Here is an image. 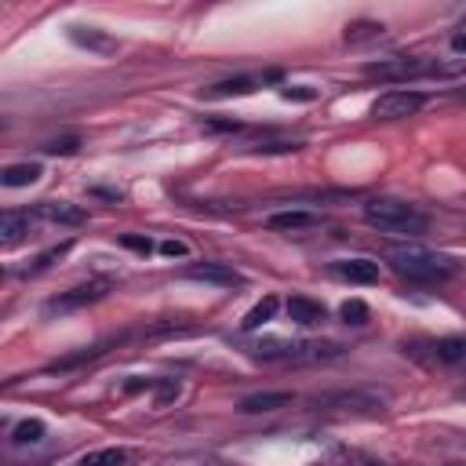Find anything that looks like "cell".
I'll return each mask as SVG.
<instances>
[{"instance_id":"cell-1","label":"cell","mask_w":466,"mask_h":466,"mask_svg":"<svg viewBox=\"0 0 466 466\" xmlns=\"http://www.w3.org/2000/svg\"><path fill=\"white\" fill-rule=\"evenodd\" d=\"M390 266L397 277L412 280V284H444L459 273V263L444 252L423 248V245H401L390 252Z\"/></svg>"},{"instance_id":"cell-2","label":"cell","mask_w":466,"mask_h":466,"mask_svg":"<svg viewBox=\"0 0 466 466\" xmlns=\"http://www.w3.org/2000/svg\"><path fill=\"white\" fill-rule=\"evenodd\" d=\"M365 222L379 233H390V237H423V233L430 229V219L404 204V201H393V197H375L365 204Z\"/></svg>"},{"instance_id":"cell-3","label":"cell","mask_w":466,"mask_h":466,"mask_svg":"<svg viewBox=\"0 0 466 466\" xmlns=\"http://www.w3.org/2000/svg\"><path fill=\"white\" fill-rule=\"evenodd\" d=\"M466 66V58L459 63H437V58H408V55H397V58H379V63H368L365 66V77L372 81H416V77H452Z\"/></svg>"},{"instance_id":"cell-4","label":"cell","mask_w":466,"mask_h":466,"mask_svg":"<svg viewBox=\"0 0 466 466\" xmlns=\"http://www.w3.org/2000/svg\"><path fill=\"white\" fill-rule=\"evenodd\" d=\"M252 358L259 361H332L342 354L339 342H288V339H259L248 346Z\"/></svg>"},{"instance_id":"cell-5","label":"cell","mask_w":466,"mask_h":466,"mask_svg":"<svg viewBox=\"0 0 466 466\" xmlns=\"http://www.w3.org/2000/svg\"><path fill=\"white\" fill-rule=\"evenodd\" d=\"M404 354H412L427 368H452L466 361V339L462 335H444V339H416L404 342Z\"/></svg>"},{"instance_id":"cell-6","label":"cell","mask_w":466,"mask_h":466,"mask_svg":"<svg viewBox=\"0 0 466 466\" xmlns=\"http://www.w3.org/2000/svg\"><path fill=\"white\" fill-rule=\"evenodd\" d=\"M317 408L339 412V416H375L386 408V393L383 390H339V393L321 397Z\"/></svg>"},{"instance_id":"cell-7","label":"cell","mask_w":466,"mask_h":466,"mask_svg":"<svg viewBox=\"0 0 466 466\" xmlns=\"http://www.w3.org/2000/svg\"><path fill=\"white\" fill-rule=\"evenodd\" d=\"M109 288H113V280H109V277H95V280H88V284H77V288L63 291V296L47 299V303H44V317L70 314V310H84V306H91V303L106 299V296H109Z\"/></svg>"},{"instance_id":"cell-8","label":"cell","mask_w":466,"mask_h":466,"mask_svg":"<svg viewBox=\"0 0 466 466\" xmlns=\"http://www.w3.org/2000/svg\"><path fill=\"white\" fill-rule=\"evenodd\" d=\"M427 106V95L423 91H412V88H393V91H383L375 102H372V121H404Z\"/></svg>"},{"instance_id":"cell-9","label":"cell","mask_w":466,"mask_h":466,"mask_svg":"<svg viewBox=\"0 0 466 466\" xmlns=\"http://www.w3.org/2000/svg\"><path fill=\"white\" fill-rule=\"evenodd\" d=\"M40 211H4L0 219V245L4 248H15L19 241H26V233L37 226Z\"/></svg>"},{"instance_id":"cell-10","label":"cell","mask_w":466,"mask_h":466,"mask_svg":"<svg viewBox=\"0 0 466 466\" xmlns=\"http://www.w3.org/2000/svg\"><path fill=\"white\" fill-rule=\"evenodd\" d=\"M186 277L190 280H204V284H219V288H237L245 280L237 270L226 266V263H197V266L186 270Z\"/></svg>"},{"instance_id":"cell-11","label":"cell","mask_w":466,"mask_h":466,"mask_svg":"<svg viewBox=\"0 0 466 466\" xmlns=\"http://www.w3.org/2000/svg\"><path fill=\"white\" fill-rule=\"evenodd\" d=\"M332 273L350 280V284H375L379 280V263L375 259H339L332 266Z\"/></svg>"},{"instance_id":"cell-12","label":"cell","mask_w":466,"mask_h":466,"mask_svg":"<svg viewBox=\"0 0 466 466\" xmlns=\"http://www.w3.org/2000/svg\"><path fill=\"white\" fill-rule=\"evenodd\" d=\"M321 222V215L314 211H273L266 219V229L273 233H303V229H314Z\"/></svg>"},{"instance_id":"cell-13","label":"cell","mask_w":466,"mask_h":466,"mask_svg":"<svg viewBox=\"0 0 466 466\" xmlns=\"http://www.w3.org/2000/svg\"><path fill=\"white\" fill-rule=\"evenodd\" d=\"M284 310H288L291 321L303 324V328H314V324H321V321L328 317V310H324L317 299H306V296H291Z\"/></svg>"},{"instance_id":"cell-14","label":"cell","mask_w":466,"mask_h":466,"mask_svg":"<svg viewBox=\"0 0 466 466\" xmlns=\"http://www.w3.org/2000/svg\"><path fill=\"white\" fill-rule=\"evenodd\" d=\"M37 211H40V219L58 222V226H84L88 222V215L77 204H66V201H44Z\"/></svg>"},{"instance_id":"cell-15","label":"cell","mask_w":466,"mask_h":466,"mask_svg":"<svg viewBox=\"0 0 466 466\" xmlns=\"http://www.w3.org/2000/svg\"><path fill=\"white\" fill-rule=\"evenodd\" d=\"M40 164L37 160H22V164H8L4 171H0V183H4L8 190H19V186H33L40 179Z\"/></svg>"},{"instance_id":"cell-16","label":"cell","mask_w":466,"mask_h":466,"mask_svg":"<svg viewBox=\"0 0 466 466\" xmlns=\"http://www.w3.org/2000/svg\"><path fill=\"white\" fill-rule=\"evenodd\" d=\"M291 404V393L288 390H277V393H252L241 401V412L245 416H259V412H277V408H288Z\"/></svg>"},{"instance_id":"cell-17","label":"cell","mask_w":466,"mask_h":466,"mask_svg":"<svg viewBox=\"0 0 466 466\" xmlns=\"http://www.w3.org/2000/svg\"><path fill=\"white\" fill-rule=\"evenodd\" d=\"M255 88H259V77H229L204 88V99H237V95H252Z\"/></svg>"},{"instance_id":"cell-18","label":"cell","mask_w":466,"mask_h":466,"mask_svg":"<svg viewBox=\"0 0 466 466\" xmlns=\"http://www.w3.org/2000/svg\"><path fill=\"white\" fill-rule=\"evenodd\" d=\"M73 252V241H63V245H51L47 252H40L30 266H22V270H15V277H37V273H44V270H51L58 259H66Z\"/></svg>"},{"instance_id":"cell-19","label":"cell","mask_w":466,"mask_h":466,"mask_svg":"<svg viewBox=\"0 0 466 466\" xmlns=\"http://www.w3.org/2000/svg\"><path fill=\"white\" fill-rule=\"evenodd\" d=\"M277 306H280V303H277V296H266V299H259V303H255V306H252V310L245 314L241 328H245V332H255V328H263L266 321H273Z\"/></svg>"},{"instance_id":"cell-20","label":"cell","mask_w":466,"mask_h":466,"mask_svg":"<svg viewBox=\"0 0 466 466\" xmlns=\"http://www.w3.org/2000/svg\"><path fill=\"white\" fill-rule=\"evenodd\" d=\"M125 462H128L125 448H95V452L81 455L73 466H125Z\"/></svg>"},{"instance_id":"cell-21","label":"cell","mask_w":466,"mask_h":466,"mask_svg":"<svg viewBox=\"0 0 466 466\" xmlns=\"http://www.w3.org/2000/svg\"><path fill=\"white\" fill-rule=\"evenodd\" d=\"M44 434H47V427H44L40 419H22V423L12 430V444H15V448L40 444V441H44Z\"/></svg>"},{"instance_id":"cell-22","label":"cell","mask_w":466,"mask_h":466,"mask_svg":"<svg viewBox=\"0 0 466 466\" xmlns=\"http://www.w3.org/2000/svg\"><path fill=\"white\" fill-rule=\"evenodd\" d=\"M70 37H73V44L91 47V51H113V47H116L109 37H102V33H99V30H91V26H73V30H70Z\"/></svg>"},{"instance_id":"cell-23","label":"cell","mask_w":466,"mask_h":466,"mask_svg":"<svg viewBox=\"0 0 466 466\" xmlns=\"http://www.w3.org/2000/svg\"><path fill=\"white\" fill-rule=\"evenodd\" d=\"M379 37H383V26H379V22H354V26H346V44L379 40Z\"/></svg>"},{"instance_id":"cell-24","label":"cell","mask_w":466,"mask_h":466,"mask_svg":"<svg viewBox=\"0 0 466 466\" xmlns=\"http://www.w3.org/2000/svg\"><path fill=\"white\" fill-rule=\"evenodd\" d=\"M339 317H342L346 324H354V328H361V324H368V306H365L361 299H346V303L339 306Z\"/></svg>"},{"instance_id":"cell-25","label":"cell","mask_w":466,"mask_h":466,"mask_svg":"<svg viewBox=\"0 0 466 466\" xmlns=\"http://www.w3.org/2000/svg\"><path fill=\"white\" fill-rule=\"evenodd\" d=\"M77 146H81V139H77V135H66V139H55V142H47V146H44V153L70 157V153H77Z\"/></svg>"},{"instance_id":"cell-26","label":"cell","mask_w":466,"mask_h":466,"mask_svg":"<svg viewBox=\"0 0 466 466\" xmlns=\"http://www.w3.org/2000/svg\"><path fill=\"white\" fill-rule=\"evenodd\" d=\"M121 245L132 248V252H139V255H150V252H153V241H150V237H135V233H125Z\"/></svg>"},{"instance_id":"cell-27","label":"cell","mask_w":466,"mask_h":466,"mask_svg":"<svg viewBox=\"0 0 466 466\" xmlns=\"http://www.w3.org/2000/svg\"><path fill=\"white\" fill-rule=\"evenodd\" d=\"M175 397H179V383H175V379L157 383V404H160V408H164L168 401H175Z\"/></svg>"},{"instance_id":"cell-28","label":"cell","mask_w":466,"mask_h":466,"mask_svg":"<svg viewBox=\"0 0 466 466\" xmlns=\"http://www.w3.org/2000/svg\"><path fill=\"white\" fill-rule=\"evenodd\" d=\"M204 132H211V135H222V132H241V121H204Z\"/></svg>"},{"instance_id":"cell-29","label":"cell","mask_w":466,"mask_h":466,"mask_svg":"<svg viewBox=\"0 0 466 466\" xmlns=\"http://www.w3.org/2000/svg\"><path fill=\"white\" fill-rule=\"evenodd\" d=\"M157 252H160V255H168V259H179V255H186L190 248H186L183 241H160V245H157Z\"/></svg>"},{"instance_id":"cell-30","label":"cell","mask_w":466,"mask_h":466,"mask_svg":"<svg viewBox=\"0 0 466 466\" xmlns=\"http://www.w3.org/2000/svg\"><path fill=\"white\" fill-rule=\"evenodd\" d=\"M280 95H284L288 102H291V99H299V102H306V99H314V91H310V88H284Z\"/></svg>"},{"instance_id":"cell-31","label":"cell","mask_w":466,"mask_h":466,"mask_svg":"<svg viewBox=\"0 0 466 466\" xmlns=\"http://www.w3.org/2000/svg\"><path fill=\"white\" fill-rule=\"evenodd\" d=\"M91 194H95V197H102V201H125V194H121V190H106V186H95Z\"/></svg>"},{"instance_id":"cell-32","label":"cell","mask_w":466,"mask_h":466,"mask_svg":"<svg viewBox=\"0 0 466 466\" xmlns=\"http://www.w3.org/2000/svg\"><path fill=\"white\" fill-rule=\"evenodd\" d=\"M452 51H455V55H466V30L452 37Z\"/></svg>"},{"instance_id":"cell-33","label":"cell","mask_w":466,"mask_h":466,"mask_svg":"<svg viewBox=\"0 0 466 466\" xmlns=\"http://www.w3.org/2000/svg\"><path fill=\"white\" fill-rule=\"evenodd\" d=\"M455 397H462V401H466V383H462V386L455 390Z\"/></svg>"},{"instance_id":"cell-34","label":"cell","mask_w":466,"mask_h":466,"mask_svg":"<svg viewBox=\"0 0 466 466\" xmlns=\"http://www.w3.org/2000/svg\"><path fill=\"white\" fill-rule=\"evenodd\" d=\"M462 466H466V462H462Z\"/></svg>"}]
</instances>
